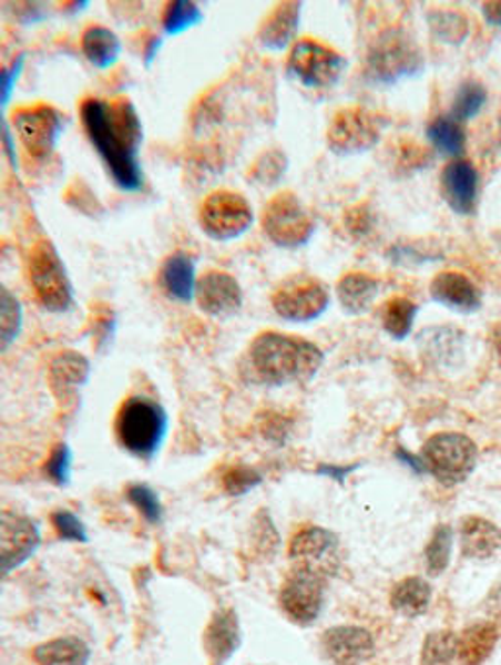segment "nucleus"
Segmentation results:
<instances>
[{"label":"nucleus","instance_id":"1","mask_svg":"<svg viewBox=\"0 0 501 665\" xmlns=\"http://www.w3.org/2000/svg\"><path fill=\"white\" fill-rule=\"evenodd\" d=\"M84 133L117 188L142 191L143 168L140 147L143 142L142 120L134 102L125 96L99 99L86 96L79 104Z\"/></svg>","mask_w":501,"mask_h":665},{"label":"nucleus","instance_id":"2","mask_svg":"<svg viewBox=\"0 0 501 665\" xmlns=\"http://www.w3.org/2000/svg\"><path fill=\"white\" fill-rule=\"evenodd\" d=\"M247 360L260 383L278 388L311 380L324 365V352L296 335L263 331L250 341Z\"/></svg>","mask_w":501,"mask_h":665},{"label":"nucleus","instance_id":"3","mask_svg":"<svg viewBox=\"0 0 501 665\" xmlns=\"http://www.w3.org/2000/svg\"><path fill=\"white\" fill-rule=\"evenodd\" d=\"M168 417L160 401L130 396L117 408L114 432L120 447L137 460L150 462L167 439Z\"/></svg>","mask_w":501,"mask_h":665},{"label":"nucleus","instance_id":"4","mask_svg":"<svg viewBox=\"0 0 501 665\" xmlns=\"http://www.w3.org/2000/svg\"><path fill=\"white\" fill-rule=\"evenodd\" d=\"M25 270L35 299L43 309L51 314H65L73 308V284L53 243L48 239L34 243L32 249L28 250Z\"/></svg>","mask_w":501,"mask_h":665},{"label":"nucleus","instance_id":"5","mask_svg":"<svg viewBox=\"0 0 501 665\" xmlns=\"http://www.w3.org/2000/svg\"><path fill=\"white\" fill-rule=\"evenodd\" d=\"M419 460L423 470L447 485L464 482L478 462L477 442L462 432H437L427 439Z\"/></svg>","mask_w":501,"mask_h":665},{"label":"nucleus","instance_id":"6","mask_svg":"<svg viewBox=\"0 0 501 665\" xmlns=\"http://www.w3.org/2000/svg\"><path fill=\"white\" fill-rule=\"evenodd\" d=\"M423 69V53L408 33L390 28L376 38L368 51L367 75L378 84H393Z\"/></svg>","mask_w":501,"mask_h":665},{"label":"nucleus","instance_id":"7","mask_svg":"<svg viewBox=\"0 0 501 665\" xmlns=\"http://www.w3.org/2000/svg\"><path fill=\"white\" fill-rule=\"evenodd\" d=\"M260 227L268 239L283 249L304 247L316 232L314 217L293 191L276 192L268 200L260 216Z\"/></svg>","mask_w":501,"mask_h":665},{"label":"nucleus","instance_id":"8","mask_svg":"<svg viewBox=\"0 0 501 665\" xmlns=\"http://www.w3.org/2000/svg\"><path fill=\"white\" fill-rule=\"evenodd\" d=\"M198 222L202 232L206 233L209 239L232 242L242 237L243 233L249 232L250 225L255 222V214L250 208L249 200L243 194L219 188L209 192L208 196L202 200Z\"/></svg>","mask_w":501,"mask_h":665},{"label":"nucleus","instance_id":"9","mask_svg":"<svg viewBox=\"0 0 501 665\" xmlns=\"http://www.w3.org/2000/svg\"><path fill=\"white\" fill-rule=\"evenodd\" d=\"M10 122L28 157L34 161H45L53 155L65 127V116L45 102L18 106L12 110Z\"/></svg>","mask_w":501,"mask_h":665},{"label":"nucleus","instance_id":"10","mask_svg":"<svg viewBox=\"0 0 501 665\" xmlns=\"http://www.w3.org/2000/svg\"><path fill=\"white\" fill-rule=\"evenodd\" d=\"M270 304L276 316L293 324H308L326 314L329 290L316 276L293 275L276 286Z\"/></svg>","mask_w":501,"mask_h":665},{"label":"nucleus","instance_id":"11","mask_svg":"<svg viewBox=\"0 0 501 665\" xmlns=\"http://www.w3.org/2000/svg\"><path fill=\"white\" fill-rule=\"evenodd\" d=\"M286 69L308 89H331L341 79L345 59L326 43L301 38L294 43Z\"/></svg>","mask_w":501,"mask_h":665},{"label":"nucleus","instance_id":"12","mask_svg":"<svg viewBox=\"0 0 501 665\" xmlns=\"http://www.w3.org/2000/svg\"><path fill=\"white\" fill-rule=\"evenodd\" d=\"M382 125L378 114L362 106L337 110L327 127V145L337 155H355L372 150L380 142Z\"/></svg>","mask_w":501,"mask_h":665},{"label":"nucleus","instance_id":"13","mask_svg":"<svg viewBox=\"0 0 501 665\" xmlns=\"http://www.w3.org/2000/svg\"><path fill=\"white\" fill-rule=\"evenodd\" d=\"M293 567L308 570L321 577H334L341 567V542L335 532L321 526H304L288 546Z\"/></svg>","mask_w":501,"mask_h":665},{"label":"nucleus","instance_id":"14","mask_svg":"<svg viewBox=\"0 0 501 665\" xmlns=\"http://www.w3.org/2000/svg\"><path fill=\"white\" fill-rule=\"evenodd\" d=\"M326 582L321 575L293 567L278 595L283 613L300 626L316 623L326 601Z\"/></svg>","mask_w":501,"mask_h":665},{"label":"nucleus","instance_id":"15","mask_svg":"<svg viewBox=\"0 0 501 665\" xmlns=\"http://www.w3.org/2000/svg\"><path fill=\"white\" fill-rule=\"evenodd\" d=\"M42 544L40 526L18 513H0V580L17 572Z\"/></svg>","mask_w":501,"mask_h":665},{"label":"nucleus","instance_id":"16","mask_svg":"<svg viewBox=\"0 0 501 665\" xmlns=\"http://www.w3.org/2000/svg\"><path fill=\"white\" fill-rule=\"evenodd\" d=\"M194 299L206 316L232 317L242 309L243 290L234 275L212 268L198 278Z\"/></svg>","mask_w":501,"mask_h":665},{"label":"nucleus","instance_id":"17","mask_svg":"<svg viewBox=\"0 0 501 665\" xmlns=\"http://www.w3.org/2000/svg\"><path fill=\"white\" fill-rule=\"evenodd\" d=\"M480 176L477 166L464 158H454L444 166L441 175V192L449 208L459 216H472L478 204Z\"/></svg>","mask_w":501,"mask_h":665},{"label":"nucleus","instance_id":"18","mask_svg":"<svg viewBox=\"0 0 501 665\" xmlns=\"http://www.w3.org/2000/svg\"><path fill=\"white\" fill-rule=\"evenodd\" d=\"M327 659L334 665H365L375 654L370 632L360 626H334L321 636Z\"/></svg>","mask_w":501,"mask_h":665},{"label":"nucleus","instance_id":"19","mask_svg":"<svg viewBox=\"0 0 501 665\" xmlns=\"http://www.w3.org/2000/svg\"><path fill=\"white\" fill-rule=\"evenodd\" d=\"M242 646V624L234 608H217L204 631L208 665H226Z\"/></svg>","mask_w":501,"mask_h":665},{"label":"nucleus","instance_id":"20","mask_svg":"<svg viewBox=\"0 0 501 665\" xmlns=\"http://www.w3.org/2000/svg\"><path fill=\"white\" fill-rule=\"evenodd\" d=\"M91 362L76 350H63L51 360L48 378L59 403H71L79 390L89 382Z\"/></svg>","mask_w":501,"mask_h":665},{"label":"nucleus","instance_id":"21","mask_svg":"<svg viewBox=\"0 0 501 665\" xmlns=\"http://www.w3.org/2000/svg\"><path fill=\"white\" fill-rule=\"evenodd\" d=\"M431 298L444 308L472 314L482 306V291L467 275L457 270H444L431 280Z\"/></svg>","mask_w":501,"mask_h":665},{"label":"nucleus","instance_id":"22","mask_svg":"<svg viewBox=\"0 0 501 665\" xmlns=\"http://www.w3.org/2000/svg\"><path fill=\"white\" fill-rule=\"evenodd\" d=\"M460 552L470 560H492L500 556V526L482 516H467L460 524Z\"/></svg>","mask_w":501,"mask_h":665},{"label":"nucleus","instance_id":"23","mask_svg":"<svg viewBox=\"0 0 501 665\" xmlns=\"http://www.w3.org/2000/svg\"><path fill=\"white\" fill-rule=\"evenodd\" d=\"M196 283L198 278L193 255H188L186 250H175L163 260L160 268V286L168 298L188 304L194 299Z\"/></svg>","mask_w":501,"mask_h":665},{"label":"nucleus","instance_id":"24","mask_svg":"<svg viewBox=\"0 0 501 665\" xmlns=\"http://www.w3.org/2000/svg\"><path fill=\"white\" fill-rule=\"evenodd\" d=\"M300 2H283L268 14L259 28V42L268 50H285L300 24Z\"/></svg>","mask_w":501,"mask_h":665},{"label":"nucleus","instance_id":"25","mask_svg":"<svg viewBox=\"0 0 501 665\" xmlns=\"http://www.w3.org/2000/svg\"><path fill=\"white\" fill-rule=\"evenodd\" d=\"M378 290L380 283L367 273H347L337 283V298L341 301L342 309L352 316L367 314L375 304Z\"/></svg>","mask_w":501,"mask_h":665},{"label":"nucleus","instance_id":"26","mask_svg":"<svg viewBox=\"0 0 501 665\" xmlns=\"http://www.w3.org/2000/svg\"><path fill=\"white\" fill-rule=\"evenodd\" d=\"M500 638V631L493 623H474L459 636L457 657L462 665H482L492 656Z\"/></svg>","mask_w":501,"mask_h":665},{"label":"nucleus","instance_id":"27","mask_svg":"<svg viewBox=\"0 0 501 665\" xmlns=\"http://www.w3.org/2000/svg\"><path fill=\"white\" fill-rule=\"evenodd\" d=\"M32 659L38 665H86L91 659V648L76 636H59L38 644L32 649Z\"/></svg>","mask_w":501,"mask_h":665},{"label":"nucleus","instance_id":"28","mask_svg":"<svg viewBox=\"0 0 501 665\" xmlns=\"http://www.w3.org/2000/svg\"><path fill=\"white\" fill-rule=\"evenodd\" d=\"M81 50H83L86 61L96 69H109L120 58L122 45H120L116 33L112 32L110 28L92 24L81 35Z\"/></svg>","mask_w":501,"mask_h":665},{"label":"nucleus","instance_id":"29","mask_svg":"<svg viewBox=\"0 0 501 665\" xmlns=\"http://www.w3.org/2000/svg\"><path fill=\"white\" fill-rule=\"evenodd\" d=\"M431 593H433L431 585L423 577L411 575L393 585L392 593H390V605L401 616L416 618V616L423 615L429 608Z\"/></svg>","mask_w":501,"mask_h":665},{"label":"nucleus","instance_id":"30","mask_svg":"<svg viewBox=\"0 0 501 665\" xmlns=\"http://www.w3.org/2000/svg\"><path fill=\"white\" fill-rule=\"evenodd\" d=\"M427 140L434 150L449 157H460L467 150L464 127L451 116L434 117L433 122L427 125Z\"/></svg>","mask_w":501,"mask_h":665},{"label":"nucleus","instance_id":"31","mask_svg":"<svg viewBox=\"0 0 501 665\" xmlns=\"http://www.w3.org/2000/svg\"><path fill=\"white\" fill-rule=\"evenodd\" d=\"M24 311L20 299L0 283V357L17 342L22 331Z\"/></svg>","mask_w":501,"mask_h":665},{"label":"nucleus","instance_id":"32","mask_svg":"<svg viewBox=\"0 0 501 665\" xmlns=\"http://www.w3.org/2000/svg\"><path fill=\"white\" fill-rule=\"evenodd\" d=\"M416 316H418V306L411 299L401 298V296L388 299L382 306V314H380L385 331L396 341H401L410 335Z\"/></svg>","mask_w":501,"mask_h":665},{"label":"nucleus","instance_id":"33","mask_svg":"<svg viewBox=\"0 0 501 665\" xmlns=\"http://www.w3.org/2000/svg\"><path fill=\"white\" fill-rule=\"evenodd\" d=\"M452 552V529L451 524H439L434 526L431 541L426 546L427 574L431 577H439L444 574L449 567Z\"/></svg>","mask_w":501,"mask_h":665},{"label":"nucleus","instance_id":"34","mask_svg":"<svg viewBox=\"0 0 501 665\" xmlns=\"http://www.w3.org/2000/svg\"><path fill=\"white\" fill-rule=\"evenodd\" d=\"M459 638L451 631H434L427 636L421 648L419 665H452L457 657Z\"/></svg>","mask_w":501,"mask_h":665},{"label":"nucleus","instance_id":"35","mask_svg":"<svg viewBox=\"0 0 501 665\" xmlns=\"http://www.w3.org/2000/svg\"><path fill=\"white\" fill-rule=\"evenodd\" d=\"M485 100H488V92H485L484 84L478 83V81H467V83L460 84L457 96L452 100L451 117H454L460 124L477 117L480 110L484 109Z\"/></svg>","mask_w":501,"mask_h":665},{"label":"nucleus","instance_id":"36","mask_svg":"<svg viewBox=\"0 0 501 665\" xmlns=\"http://www.w3.org/2000/svg\"><path fill=\"white\" fill-rule=\"evenodd\" d=\"M202 10L198 4L188 0H175L167 2L163 9V30L168 35L186 32L196 24H201Z\"/></svg>","mask_w":501,"mask_h":665},{"label":"nucleus","instance_id":"37","mask_svg":"<svg viewBox=\"0 0 501 665\" xmlns=\"http://www.w3.org/2000/svg\"><path fill=\"white\" fill-rule=\"evenodd\" d=\"M125 499L147 523L157 524L163 519V503L160 495L147 483H130L125 488Z\"/></svg>","mask_w":501,"mask_h":665},{"label":"nucleus","instance_id":"38","mask_svg":"<svg viewBox=\"0 0 501 665\" xmlns=\"http://www.w3.org/2000/svg\"><path fill=\"white\" fill-rule=\"evenodd\" d=\"M71 472H73V452L65 442H59L53 447L50 457L43 466V474L53 485L65 488L71 482Z\"/></svg>","mask_w":501,"mask_h":665},{"label":"nucleus","instance_id":"39","mask_svg":"<svg viewBox=\"0 0 501 665\" xmlns=\"http://www.w3.org/2000/svg\"><path fill=\"white\" fill-rule=\"evenodd\" d=\"M286 165H288V161H286L285 153L275 150L267 151L250 165L247 178L257 184L276 183L280 176L285 175Z\"/></svg>","mask_w":501,"mask_h":665},{"label":"nucleus","instance_id":"40","mask_svg":"<svg viewBox=\"0 0 501 665\" xmlns=\"http://www.w3.org/2000/svg\"><path fill=\"white\" fill-rule=\"evenodd\" d=\"M429 24L434 35L447 43H460L468 35L467 18L460 12H434L429 17Z\"/></svg>","mask_w":501,"mask_h":665},{"label":"nucleus","instance_id":"41","mask_svg":"<svg viewBox=\"0 0 501 665\" xmlns=\"http://www.w3.org/2000/svg\"><path fill=\"white\" fill-rule=\"evenodd\" d=\"M260 482H263V478H260L259 472H257L255 468H250V466H232V468H227L226 474L222 475L224 491H226L227 495H234V498H239V495L249 493V491L255 490Z\"/></svg>","mask_w":501,"mask_h":665},{"label":"nucleus","instance_id":"42","mask_svg":"<svg viewBox=\"0 0 501 665\" xmlns=\"http://www.w3.org/2000/svg\"><path fill=\"white\" fill-rule=\"evenodd\" d=\"M51 524L59 534V539L65 542H86L89 532L83 521L69 509H58L51 513Z\"/></svg>","mask_w":501,"mask_h":665},{"label":"nucleus","instance_id":"43","mask_svg":"<svg viewBox=\"0 0 501 665\" xmlns=\"http://www.w3.org/2000/svg\"><path fill=\"white\" fill-rule=\"evenodd\" d=\"M22 65H24V58H18L12 65L0 66V127H2V112L9 104L10 94L20 76Z\"/></svg>","mask_w":501,"mask_h":665},{"label":"nucleus","instance_id":"44","mask_svg":"<svg viewBox=\"0 0 501 665\" xmlns=\"http://www.w3.org/2000/svg\"><path fill=\"white\" fill-rule=\"evenodd\" d=\"M370 224H372V217H370V212H368L365 204H359V206H355V208L347 209V214H345V225H347V229H349V233H352L355 237L367 235V233L370 232Z\"/></svg>","mask_w":501,"mask_h":665},{"label":"nucleus","instance_id":"45","mask_svg":"<svg viewBox=\"0 0 501 665\" xmlns=\"http://www.w3.org/2000/svg\"><path fill=\"white\" fill-rule=\"evenodd\" d=\"M92 324H94L92 325L94 337H96V341H99V347H102V345L110 341L112 335H114V327H116L114 314H112L110 309H101V311L94 316V321H92Z\"/></svg>","mask_w":501,"mask_h":665},{"label":"nucleus","instance_id":"46","mask_svg":"<svg viewBox=\"0 0 501 665\" xmlns=\"http://www.w3.org/2000/svg\"><path fill=\"white\" fill-rule=\"evenodd\" d=\"M482 12L488 24L501 28V2H485Z\"/></svg>","mask_w":501,"mask_h":665},{"label":"nucleus","instance_id":"47","mask_svg":"<svg viewBox=\"0 0 501 665\" xmlns=\"http://www.w3.org/2000/svg\"><path fill=\"white\" fill-rule=\"evenodd\" d=\"M490 337H492L493 349L498 350V355L501 357V324L493 325Z\"/></svg>","mask_w":501,"mask_h":665},{"label":"nucleus","instance_id":"48","mask_svg":"<svg viewBox=\"0 0 501 665\" xmlns=\"http://www.w3.org/2000/svg\"><path fill=\"white\" fill-rule=\"evenodd\" d=\"M490 603H492L493 615L500 616L501 618V585L498 590L493 591Z\"/></svg>","mask_w":501,"mask_h":665},{"label":"nucleus","instance_id":"49","mask_svg":"<svg viewBox=\"0 0 501 665\" xmlns=\"http://www.w3.org/2000/svg\"><path fill=\"white\" fill-rule=\"evenodd\" d=\"M500 127H501V114H500Z\"/></svg>","mask_w":501,"mask_h":665}]
</instances>
